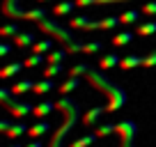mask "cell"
Returning <instances> with one entry per match:
<instances>
[{
    "label": "cell",
    "instance_id": "1",
    "mask_svg": "<svg viewBox=\"0 0 156 147\" xmlns=\"http://www.w3.org/2000/svg\"><path fill=\"white\" fill-rule=\"evenodd\" d=\"M83 76H85V81H87V83L92 85L94 90H99V92H101L103 97L108 99V103H106V113H115V110H119V108L124 106V101H126V92H124V90L119 88L117 83H112V81L106 76V74L94 71V69H87Z\"/></svg>",
    "mask_w": 156,
    "mask_h": 147
},
{
    "label": "cell",
    "instance_id": "2",
    "mask_svg": "<svg viewBox=\"0 0 156 147\" xmlns=\"http://www.w3.org/2000/svg\"><path fill=\"white\" fill-rule=\"evenodd\" d=\"M55 110H60V113L64 115V120H62V124L55 129V133L51 136L48 147H62V140L69 136V131L76 127L78 117H80V108H78V103L73 101V99L62 97V99H58V101H55Z\"/></svg>",
    "mask_w": 156,
    "mask_h": 147
},
{
    "label": "cell",
    "instance_id": "3",
    "mask_svg": "<svg viewBox=\"0 0 156 147\" xmlns=\"http://www.w3.org/2000/svg\"><path fill=\"white\" fill-rule=\"evenodd\" d=\"M39 30H44V32H48L51 37H55V39L64 46V51H69V53H83V44L78 39H73V34L69 32L67 28L58 25L55 21H51V19L39 21Z\"/></svg>",
    "mask_w": 156,
    "mask_h": 147
},
{
    "label": "cell",
    "instance_id": "4",
    "mask_svg": "<svg viewBox=\"0 0 156 147\" xmlns=\"http://www.w3.org/2000/svg\"><path fill=\"white\" fill-rule=\"evenodd\" d=\"M0 103H2L5 110H9L12 117H16V120H23L28 113H32V108H34V106H30L28 101H16V99H12V90H7V88L0 90Z\"/></svg>",
    "mask_w": 156,
    "mask_h": 147
},
{
    "label": "cell",
    "instance_id": "5",
    "mask_svg": "<svg viewBox=\"0 0 156 147\" xmlns=\"http://www.w3.org/2000/svg\"><path fill=\"white\" fill-rule=\"evenodd\" d=\"M115 133H119V147H136V136L138 127L133 120H124V122L115 124Z\"/></svg>",
    "mask_w": 156,
    "mask_h": 147
},
{
    "label": "cell",
    "instance_id": "6",
    "mask_svg": "<svg viewBox=\"0 0 156 147\" xmlns=\"http://www.w3.org/2000/svg\"><path fill=\"white\" fill-rule=\"evenodd\" d=\"M106 113V108H101V106H94V108H90V110H85V115L80 117V122H83V127H92L94 122H97L101 115Z\"/></svg>",
    "mask_w": 156,
    "mask_h": 147
},
{
    "label": "cell",
    "instance_id": "7",
    "mask_svg": "<svg viewBox=\"0 0 156 147\" xmlns=\"http://www.w3.org/2000/svg\"><path fill=\"white\" fill-rule=\"evenodd\" d=\"M55 110V101H44V103H37V106L32 108V115L37 120H41V117H46L48 113H53Z\"/></svg>",
    "mask_w": 156,
    "mask_h": 147
},
{
    "label": "cell",
    "instance_id": "8",
    "mask_svg": "<svg viewBox=\"0 0 156 147\" xmlns=\"http://www.w3.org/2000/svg\"><path fill=\"white\" fill-rule=\"evenodd\" d=\"M48 129H51V124L46 122V120H41V122H37L34 127L28 129V136L32 138V140H37V138H41L44 133H48Z\"/></svg>",
    "mask_w": 156,
    "mask_h": 147
},
{
    "label": "cell",
    "instance_id": "9",
    "mask_svg": "<svg viewBox=\"0 0 156 147\" xmlns=\"http://www.w3.org/2000/svg\"><path fill=\"white\" fill-rule=\"evenodd\" d=\"M9 90H12V94H16V97H19V94H25V92H32L34 90V81H30V78L19 81V83H14Z\"/></svg>",
    "mask_w": 156,
    "mask_h": 147
},
{
    "label": "cell",
    "instance_id": "10",
    "mask_svg": "<svg viewBox=\"0 0 156 147\" xmlns=\"http://www.w3.org/2000/svg\"><path fill=\"white\" fill-rule=\"evenodd\" d=\"M34 41H37V37H34L32 32H19L14 37V44L19 46V48H28V46H32Z\"/></svg>",
    "mask_w": 156,
    "mask_h": 147
},
{
    "label": "cell",
    "instance_id": "11",
    "mask_svg": "<svg viewBox=\"0 0 156 147\" xmlns=\"http://www.w3.org/2000/svg\"><path fill=\"white\" fill-rule=\"evenodd\" d=\"M133 67H142V58L140 55H126V58L119 60V69H133Z\"/></svg>",
    "mask_w": 156,
    "mask_h": 147
},
{
    "label": "cell",
    "instance_id": "12",
    "mask_svg": "<svg viewBox=\"0 0 156 147\" xmlns=\"http://www.w3.org/2000/svg\"><path fill=\"white\" fill-rule=\"evenodd\" d=\"M25 69L23 62H12L7 64V67H2V71H0V78H9V76H14V74H21Z\"/></svg>",
    "mask_w": 156,
    "mask_h": 147
},
{
    "label": "cell",
    "instance_id": "13",
    "mask_svg": "<svg viewBox=\"0 0 156 147\" xmlns=\"http://www.w3.org/2000/svg\"><path fill=\"white\" fill-rule=\"evenodd\" d=\"M46 14H48V12L44 9V7H39V9H28V12H23V19L25 21H44L46 19Z\"/></svg>",
    "mask_w": 156,
    "mask_h": 147
},
{
    "label": "cell",
    "instance_id": "14",
    "mask_svg": "<svg viewBox=\"0 0 156 147\" xmlns=\"http://www.w3.org/2000/svg\"><path fill=\"white\" fill-rule=\"evenodd\" d=\"M51 90H55V83L51 78H44V81H39V83H34L32 92L34 94H46V92H51Z\"/></svg>",
    "mask_w": 156,
    "mask_h": 147
},
{
    "label": "cell",
    "instance_id": "15",
    "mask_svg": "<svg viewBox=\"0 0 156 147\" xmlns=\"http://www.w3.org/2000/svg\"><path fill=\"white\" fill-rule=\"evenodd\" d=\"M97 133H87V136H83V138H78V140H73V142H69V147H90V145H94L97 142Z\"/></svg>",
    "mask_w": 156,
    "mask_h": 147
},
{
    "label": "cell",
    "instance_id": "16",
    "mask_svg": "<svg viewBox=\"0 0 156 147\" xmlns=\"http://www.w3.org/2000/svg\"><path fill=\"white\" fill-rule=\"evenodd\" d=\"M119 60H122V58H119V55H115V53H112V55H103V58L99 60V67H101V69L119 67Z\"/></svg>",
    "mask_w": 156,
    "mask_h": 147
},
{
    "label": "cell",
    "instance_id": "17",
    "mask_svg": "<svg viewBox=\"0 0 156 147\" xmlns=\"http://www.w3.org/2000/svg\"><path fill=\"white\" fill-rule=\"evenodd\" d=\"M67 55H69V51H55V53L46 55V62H48V64H62Z\"/></svg>",
    "mask_w": 156,
    "mask_h": 147
},
{
    "label": "cell",
    "instance_id": "18",
    "mask_svg": "<svg viewBox=\"0 0 156 147\" xmlns=\"http://www.w3.org/2000/svg\"><path fill=\"white\" fill-rule=\"evenodd\" d=\"M90 23H92V19L90 16H78V19H71L69 21V28H83V30H87L90 28Z\"/></svg>",
    "mask_w": 156,
    "mask_h": 147
},
{
    "label": "cell",
    "instance_id": "19",
    "mask_svg": "<svg viewBox=\"0 0 156 147\" xmlns=\"http://www.w3.org/2000/svg\"><path fill=\"white\" fill-rule=\"evenodd\" d=\"M73 7H76V2H73V0H69V2H60V5H55V7H53V14H55V16L69 14Z\"/></svg>",
    "mask_w": 156,
    "mask_h": 147
},
{
    "label": "cell",
    "instance_id": "20",
    "mask_svg": "<svg viewBox=\"0 0 156 147\" xmlns=\"http://www.w3.org/2000/svg\"><path fill=\"white\" fill-rule=\"evenodd\" d=\"M28 129H30V127L16 122V124H12V129L7 131V136H9V138H19V136H23V133H28Z\"/></svg>",
    "mask_w": 156,
    "mask_h": 147
},
{
    "label": "cell",
    "instance_id": "21",
    "mask_svg": "<svg viewBox=\"0 0 156 147\" xmlns=\"http://www.w3.org/2000/svg\"><path fill=\"white\" fill-rule=\"evenodd\" d=\"M76 88H78V78H69L67 83H62V85H60V90H58V92L62 94V97H67V94H69V92H73Z\"/></svg>",
    "mask_w": 156,
    "mask_h": 147
},
{
    "label": "cell",
    "instance_id": "22",
    "mask_svg": "<svg viewBox=\"0 0 156 147\" xmlns=\"http://www.w3.org/2000/svg\"><path fill=\"white\" fill-rule=\"evenodd\" d=\"M51 46H53V41L51 39H44V41H34L32 44V53H46V51H51Z\"/></svg>",
    "mask_w": 156,
    "mask_h": 147
},
{
    "label": "cell",
    "instance_id": "23",
    "mask_svg": "<svg viewBox=\"0 0 156 147\" xmlns=\"http://www.w3.org/2000/svg\"><path fill=\"white\" fill-rule=\"evenodd\" d=\"M64 67L62 64H48V67L44 69V78H53V76H58V74H62Z\"/></svg>",
    "mask_w": 156,
    "mask_h": 147
},
{
    "label": "cell",
    "instance_id": "24",
    "mask_svg": "<svg viewBox=\"0 0 156 147\" xmlns=\"http://www.w3.org/2000/svg\"><path fill=\"white\" fill-rule=\"evenodd\" d=\"M87 69H90L87 64H76V67H71V69L67 71V76H69V78H78V76H83Z\"/></svg>",
    "mask_w": 156,
    "mask_h": 147
},
{
    "label": "cell",
    "instance_id": "25",
    "mask_svg": "<svg viewBox=\"0 0 156 147\" xmlns=\"http://www.w3.org/2000/svg\"><path fill=\"white\" fill-rule=\"evenodd\" d=\"M131 39H133L131 32H119L117 37H112V44H115V46H124V44H129Z\"/></svg>",
    "mask_w": 156,
    "mask_h": 147
},
{
    "label": "cell",
    "instance_id": "26",
    "mask_svg": "<svg viewBox=\"0 0 156 147\" xmlns=\"http://www.w3.org/2000/svg\"><path fill=\"white\" fill-rule=\"evenodd\" d=\"M110 133H115V124H112V122L101 124V127L97 129V136H99V138H106V136H110Z\"/></svg>",
    "mask_w": 156,
    "mask_h": 147
},
{
    "label": "cell",
    "instance_id": "27",
    "mask_svg": "<svg viewBox=\"0 0 156 147\" xmlns=\"http://www.w3.org/2000/svg\"><path fill=\"white\" fill-rule=\"evenodd\" d=\"M41 60H44V58H41L39 53H32L30 58L23 60V64H25V69H32V67H37V64H41Z\"/></svg>",
    "mask_w": 156,
    "mask_h": 147
},
{
    "label": "cell",
    "instance_id": "28",
    "mask_svg": "<svg viewBox=\"0 0 156 147\" xmlns=\"http://www.w3.org/2000/svg\"><path fill=\"white\" fill-rule=\"evenodd\" d=\"M138 16H140V12L131 9V12H124V14L119 16V21H122V23H136V21H138Z\"/></svg>",
    "mask_w": 156,
    "mask_h": 147
},
{
    "label": "cell",
    "instance_id": "29",
    "mask_svg": "<svg viewBox=\"0 0 156 147\" xmlns=\"http://www.w3.org/2000/svg\"><path fill=\"white\" fill-rule=\"evenodd\" d=\"M156 32V23H142L138 25V34H154Z\"/></svg>",
    "mask_w": 156,
    "mask_h": 147
},
{
    "label": "cell",
    "instance_id": "30",
    "mask_svg": "<svg viewBox=\"0 0 156 147\" xmlns=\"http://www.w3.org/2000/svg\"><path fill=\"white\" fill-rule=\"evenodd\" d=\"M103 46L99 41H92V44H83V53H99Z\"/></svg>",
    "mask_w": 156,
    "mask_h": 147
},
{
    "label": "cell",
    "instance_id": "31",
    "mask_svg": "<svg viewBox=\"0 0 156 147\" xmlns=\"http://www.w3.org/2000/svg\"><path fill=\"white\" fill-rule=\"evenodd\" d=\"M14 2H16V0H7V2H5V14L7 16H19V9L14 7Z\"/></svg>",
    "mask_w": 156,
    "mask_h": 147
},
{
    "label": "cell",
    "instance_id": "32",
    "mask_svg": "<svg viewBox=\"0 0 156 147\" xmlns=\"http://www.w3.org/2000/svg\"><path fill=\"white\" fill-rule=\"evenodd\" d=\"M12 34H19V25H5L2 28V37H12Z\"/></svg>",
    "mask_w": 156,
    "mask_h": 147
},
{
    "label": "cell",
    "instance_id": "33",
    "mask_svg": "<svg viewBox=\"0 0 156 147\" xmlns=\"http://www.w3.org/2000/svg\"><path fill=\"white\" fill-rule=\"evenodd\" d=\"M142 67H156V53H149L147 58H142Z\"/></svg>",
    "mask_w": 156,
    "mask_h": 147
},
{
    "label": "cell",
    "instance_id": "34",
    "mask_svg": "<svg viewBox=\"0 0 156 147\" xmlns=\"http://www.w3.org/2000/svg\"><path fill=\"white\" fill-rule=\"evenodd\" d=\"M142 14L154 16V14H156V2H149V5H145V7H142Z\"/></svg>",
    "mask_w": 156,
    "mask_h": 147
},
{
    "label": "cell",
    "instance_id": "35",
    "mask_svg": "<svg viewBox=\"0 0 156 147\" xmlns=\"http://www.w3.org/2000/svg\"><path fill=\"white\" fill-rule=\"evenodd\" d=\"M9 129H12V122H9V120H0V131L7 133Z\"/></svg>",
    "mask_w": 156,
    "mask_h": 147
},
{
    "label": "cell",
    "instance_id": "36",
    "mask_svg": "<svg viewBox=\"0 0 156 147\" xmlns=\"http://www.w3.org/2000/svg\"><path fill=\"white\" fill-rule=\"evenodd\" d=\"M9 53H12V46L9 44H0V55H5V58H7Z\"/></svg>",
    "mask_w": 156,
    "mask_h": 147
},
{
    "label": "cell",
    "instance_id": "37",
    "mask_svg": "<svg viewBox=\"0 0 156 147\" xmlns=\"http://www.w3.org/2000/svg\"><path fill=\"white\" fill-rule=\"evenodd\" d=\"M97 0H76V5L78 7H87V5H94Z\"/></svg>",
    "mask_w": 156,
    "mask_h": 147
},
{
    "label": "cell",
    "instance_id": "38",
    "mask_svg": "<svg viewBox=\"0 0 156 147\" xmlns=\"http://www.w3.org/2000/svg\"><path fill=\"white\" fill-rule=\"evenodd\" d=\"M25 147H44V145H41V142H39V140H32V142H30V145H25Z\"/></svg>",
    "mask_w": 156,
    "mask_h": 147
},
{
    "label": "cell",
    "instance_id": "39",
    "mask_svg": "<svg viewBox=\"0 0 156 147\" xmlns=\"http://www.w3.org/2000/svg\"><path fill=\"white\" fill-rule=\"evenodd\" d=\"M99 5H103V2H122V0H97Z\"/></svg>",
    "mask_w": 156,
    "mask_h": 147
},
{
    "label": "cell",
    "instance_id": "40",
    "mask_svg": "<svg viewBox=\"0 0 156 147\" xmlns=\"http://www.w3.org/2000/svg\"><path fill=\"white\" fill-rule=\"evenodd\" d=\"M9 147H21V145H19V142H16V145H9Z\"/></svg>",
    "mask_w": 156,
    "mask_h": 147
},
{
    "label": "cell",
    "instance_id": "41",
    "mask_svg": "<svg viewBox=\"0 0 156 147\" xmlns=\"http://www.w3.org/2000/svg\"><path fill=\"white\" fill-rule=\"evenodd\" d=\"M41 2H44V0H41Z\"/></svg>",
    "mask_w": 156,
    "mask_h": 147
}]
</instances>
